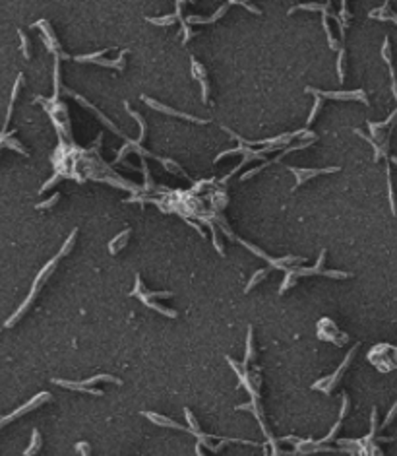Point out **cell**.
Here are the masks:
<instances>
[{
    "label": "cell",
    "mask_w": 397,
    "mask_h": 456,
    "mask_svg": "<svg viewBox=\"0 0 397 456\" xmlns=\"http://www.w3.org/2000/svg\"><path fill=\"white\" fill-rule=\"evenodd\" d=\"M58 260H60V258H58V256H54V258H50L49 262H47V264H45V266L41 268V272L37 274V278H35V282H33V288H31L29 295L25 297V301L20 305V307H18V311H16V312H14V314H12V316H10L8 320H6V324H4L6 328L14 326V324H16V322H18V320H20V318H22V316L25 314V311L29 309V305L33 303V299L37 297V293H39L41 286H43V284H45V282L49 280V276L52 274V272H54V268H56V262H58Z\"/></svg>",
    "instance_id": "1"
},
{
    "label": "cell",
    "mask_w": 397,
    "mask_h": 456,
    "mask_svg": "<svg viewBox=\"0 0 397 456\" xmlns=\"http://www.w3.org/2000/svg\"><path fill=\"white\" fill-rule=\"evenodd\" d=\"M306 94H314L318 99H339V101H360L364 105H368V97L362 90H356V92H320V90H314V88H306Z\"/></svg>",
    "instance_id": "2"
},
{
    "label": "cell",
    "mask_w": 397,
    "mask_h": 456,
    "mask_svg": "<svg viewBox=\"0 0 397 456\" xmlns=\"http://www.w3.org/2000/svg\"><path fill=\"white\" fill-rule=\"evenodd\" d=\"M356 350H358V346H354V348H353V350L349 352V354H347V357H345V361L341 363V367H339V369H337V371H335V373H333L331 377H326V379H322V381H318V383H314V384H312V388H314V390H318V388H324L322 392H326V394H330V392H331V390L335 388V384H337V381L341 379V375H343V371H345V369H347V367H349V363H351V359H353V355H354V352H356Z\"/></svg>",
    "instance_id": "3"
},
{
    "label": "cell",
    "mask_w": 397,
    "mask_h": 456,
    "mask_svg": "<svg viewBox=\"0 0 397 456\" xmlns=\"http://www.w3.org/2000/svg\"><path fill=\"white\" fill-rule=\"evenodd\" d=\"M33 27H39V29H43L41 37H43L45 45L49 47V51L52 52L56 58H68V54H66V52L60 51V43H58V39H56L54 31L50 29V24L47 22V20H39V22H35V24H33Z\"/></svg>",
    "instance_id": "4"
},
{
    "label": "cell",
    "mask_w": 397,
    "mask_h": 456,
    "mask_svg": "<svg viewBox=\"0 0 397 456\" xmlns=\"http://www.w3.org/2000/svg\"><path fill=\"white\" fill-rule=\"evenodd\" d=\"M47 400H50V394L49 392H41V394H37L35 398H31L27 404H23L22 408H18L16 411H12L10 415H4V417H0V427H4L6 423H10L12 419H16V417H22V415H25L27 411H31V409H35V408H39V406L43 404V402H47Z\"/></svg>",
    "instance_id": "5"
},
{
    "label": "cell",
    "mask_w": 397,
    "mask_h": 456,
    "mask_svg": "<svg viewBox=\"0 0 397 456\" xmlns=\"http://www.w3.org/2000/svg\"><path fill=\"white\" fill-rule=\"evenodd\" d=\"M289 171L297 177V185H295V189H298L304 181H308V179H314V177H318V175H326V173H335V171H339V167H328V169H298V167H289Z\"/></svg>",
    "instance_id": "6"
},
{
    "label": "cell",
    "mask_w": 397,
    "mask_h": 456,
    "mask_svg": "<svg viewBox=\"0 0 397 456\" xmlns=\"http://www.w3.org/2000/svg\"><path fill=\"white\" fill-rule=\"evenodd\" d=\"M144 101L148 103L151 109H157V111H161V113H165V115H173V117H178V119H186V120H192V122H199V124H207V122H209L207 119H198V117H192V115H186V113L175 111V109H171V107H167V105H163V103H159V101H153V99H149V97H144Z\"/></svg>",
    "instance_id": "7"
},
{
    "label": "cell",
    "mask_w": 397,
    "mask_h": 456,
    "mask_svg": "<svg viewBox=\"0 0 397 456\" xmlns=\"http://www.w3.org/2000/svg\"><path fill=\"white\" fill-rule=\"evenodd\" d=\"M192 60V74H194V78L198 80L199 84H201V101L207 103V94H209V84H207V72H205V68L199 64L198 60L192 56L190 58Z\"/></svg>",
    "instance_id": "8"
},
{
    "label": "cell",
    "mask_w": 397,
    "mask_h": 456,
    "mask_svg": "<svg viewBox=\"0 0 397 456\" xmlns=\"http://www.w3.org/2000/svg\"><path fill=\"white\" fill-rule=\"evenodd\" d=\"M2 132V130H0ZM2 148H10V150H16L18 153H22V155H29L27 153V150L14 138V132H2V136H0V150Z\"/></svg>",
    "instance_id": "9"
},
{
    "label": "cell",
    "mask_w": 397,
    "mask_h": 456,
    "mask_svg": "<svg viewBox=\"0 0 397 456\" xmlns=\"http://www.w3.org/2000/svg\"><path fill=\"white\" fill-rule=\"evenodd\" d=\"M52 383H54V384H60V386H64V388H70V390H78V392H86V394H93V396H103V390L84 386L82 383H70V381H60V379H54Z\"/></svg>",
    "instance_id": "10"
},
{
    "label": "cell",
    "mask_w": 397,
    "mask_h": 456,
    "mask_svg": "<svg viewBox=\"0 0 397 456\" xmlns=\"http://www.w3.org/2000/svg\"><path fill=\"white\" fill-rule=\"evenodd\" d=\"M144 415L148 417L149 421H153L155 425H163V427H173V429H180V431H188L184 425H180V423H176V421H173V419H169V417H165V415H159V413H151V411H144Z\"/></svg>",
    "instance_id": "11"
},
{
    "label": "cell",
    "mask_w": 397,
    "mask_h": 456,
    "mask_svg": "<svg viewBox=\"0 0 397 456\" xmlns=\"http://www.w3.org/2000/svg\"><path fill=\"white\" fill-rule=\"evenodd\" d=\"M229 6H231L229 2H227V4H223V6H221V8H219V10H217V12H215L211 18H198V16H188V18H186V24H211V22L219 20V18H221V16L227 12V8H229Z\"/></svg>",
    "instance_id": "12"
},
{
    "label": "cell",
    "mask_w": 397,
    "mask_h": 456,
    "mask_svg": "<svg viewBox=\"0 0 397 456\" xmlns=\"http://www.w3.org/2000/svg\"><path fill=\"white\" fill-rule=\"evenodd\" d=\"M130 233H132V229H130V227H128V229H124L122 233H118V235L109 243V253L110 254L118 253V251H120V247H124V245H126V241H128Z\"/></svg>",
    "instance_id": "13"
},
{
    "label": "cell",
    "mask_w": 397,
    "mask_h": 456,
    "mask_svg": "<svg viewBox=\"0 0 397 456\" xmlns=\"http://www.w3.org/2000/svg\"><path fill=\"white\" fill-rule=\"evenodd\" d=\"M41 445H43L41 433H39V429H33V433H31V443H29V447L25 449V453H23V456H33V455H37V451L41 449Z\"/></svg>",
    "instance_id": "14"
},
{
    "label": "cell",
    "mask_w": 397,
    "mask_h": 456,
    "mask_svg": "<svg viewBox=\"0 0 397 456\" xmlns=\"http://www.w3.org/2000/svg\"><path fill=\"white\" fill-rule=\"evenodd\" d=\"M161 163H163V167L167 169V171H171V173H175V175H178V177H184V179H188L190 181V177H188V173L178 165V163H175V161H171V159H165V157H157Z\"/></svg>",
    "instance_id": "15"
},
{
    "label": "cell",
    "mask_w": 397,
    "mask_h": 456,
    "mask_svg": "<svg viewBox=\"0 0 397 456\" xmlns=\"http://www.w3.org/2000/svg\"><path fill=\"white\" fill-rule=\"evenodd\" d=\"M126 49L118 54V58L116 60H103V58H99V60H95V64L97 66H107V68H116V70H124V54H126Z\"/></svg>",
    "instance_id": "16"
},
{
    "label": "cell",
    "mask_w": 397,
    "mask_h": 456,
    "mask_svg": "<svg viewBox=\"0 0 397 456\" xmlns=\"http://www.w3.org/2000/svg\"><path fill=\"white\" fill-rule=\"evenodd\" d=\"M101 381H109V383L120 384V379H116V377H112V375H95V377H91V379H86V381H82V384L91 388V384H97V383H101Z\"/></svg>",
    "instance_id": "17"
},
{
    "label": "cell",
    "mask_w": 397,
    "mask_h": 456,
    "mask_svg": "<svg viewBox=\"0 0 397 456\" xmlns=\"http://www.w3.org/2000/svg\"><path fill=\"white\" fill-rule=\"evenodd\" d=\"M297 274H295V268H291L289 272H287V276H285V280H283V284H281V288H279V293H285L291 286H295L297 284Z\"/></svg>",
    "instance_id": "18"
},
{
    "label": "cell",
    "mask_w": 397,
    "mask_h": 456,
    "mask_svg": "<svg viewBox=\"0 0 397 456\" xmlns=\"http://www.w3.org/2000/svg\"><path fill=\"white\" fill-rule=\"evenodd\" d=\"M178 18H176V14H171V16H161V18H148L149 24H155V25H171V24H175Z\"/></svg>",
    "instance_id": "19"
},
{
    "label": "cell",
    "mask_w": 397,
    "mask_h": 456,
    "mask_svg": "<svg viewBox=\"0 0 397 456\" xmlns=\"http://www.w3.org/2000/svg\"><path fill=\"white\" fill-rule=\"evenodd\" d=\"M76 235H78V229H74V231L70 233V237L66 239V243H64L62 249H60V253L56 254L58 258H62V256H66V254L70 253V249H72V245H74V241H76Z\"/></svg>",
    "instance_id": "20"
},
{
    "label": "cell",
    "mask_w": 397,
    "mask_h": 456,
    "mask_svg": "<svg viewBox=\"0 0 397 456\" xmlns=\"http://www.w3.org/2000/svg\"><path fill=\"white\" fill-rule=\"evenodd\" d=\"M254 330H252V326L248 328V342H246V355H244V365L248 363V361H252V357H254Z\"/></svg>",
    "instance_id": "21"
},
{
    "label": "cell",
    "mask_w": 397,
    "mask_h": 456,
    "mask_svg": "<svg viewBox=\"0 0 397 456\" xmlns=\"http://www.w3.org/2000/svg\"><path fill=\"white\" fill-rule=\"evenodd\" d=\"M265 276H267V270H258V272L252 276V280H250L248 284H246V288H244V293H248L250 289H252L254 286H258V284H260V280H264Z\"/></svg>",
    "instance_id": "22"
},
{
    "label": "cell",
    "mask_w": 397,
    "mask_h": 456,
    "mask_svg": "<svg viewBox=\"0 0 397 456\" xmlns=\"http://www.w3.org/2000/svg\"><path fill=\"white\" fill-rule=\"evenodd\" d=\"M107 51L109 49H103V51H99V52H93V54H84V56H76V62H95V60H99L101 56L103 54H107Z\"/></svg>",
    "instance_id": "23"
},
{
    "label": "cell",
    "mask_w": 397,
    "mask_h": 456,
    "mask_svg": "<svg viewBox=\"0 0 397 456\" xmlns=\"http://www.w3.org/2000/svg\"><path fill=\"white\" fill-rule=\"evenodd\" d=\"M18 33H20V39H22V52H23V56H25V58H31V52H29V39H27V35H25L22 29H18Z\"/></svg>",
    "instance_id": "24"
},
{
    "label": "cell",
    "mask_w": 397,
    "mask_h": 456,
    "mask_svg": "<svg viewBox=\"0 0 397 456\" xmlns=\"http://www.w3.org/2000/svg\"><path fill=\"white\" fill-rule=\"evenodd\" d=\"M58 200H60V192H54V194L50 196L49 200H45V202L37 204V208H39V210H43V208H52V206L58 202Z\"/></svg>",
    "instance_id": "25"
},
{
    "label": "cell",
    "mask_w": 397,
    "mask_h": 456,
    "mask_svg": "<svg viewBox=\"0 0 397 456\" xmlns=\"http://www.w3.org/2000/svg\"><path fill=\"white\" fill-rule=\"evenodd\" d=\"M343 56H345V51L341 49V51H339V58H337V74H339V82H343V76H345V72H343Z\"/></svg>",
    "instance_id": "26"
},
{
    "label": "cell",
    "mask_w": 397,
    "mask_h": 456,
    "mask_svg": "<svg viewBox=\"0 0 397 456\" xmlns=\"http://www.w3.org/2000/svg\"><path fill=\"white\" fill-rule=\"evenodd\" d=\"M320 105H322V99H316L314 107H312V113H310V117H308V120H306V124H310V122L314 120V117H316V115H318V111H320Z\"/></svg>",
    "instance_id": "27"
},
{
    "label": "cell",
    "mask_w": 397,
    "mask_h": 456,
    "mask_svg": "<svg viewBox=\"0 0 397 456\" xmlns=\"http://www.w3.org/2000/svg\"><path fill=\"white\" fill-rule=\"evenodd\" d=\"M76 451H80V455L82 456L91 455V453H89V445H88V443H78V445H76Z\"/></svg>",
    "instance_id": "28"
},
{
    "label": "cell",
    "mask_w": 397,
    "mask_h": 456,
    "mask_svg": "<svg viewBox=\"0 0 397 456\" xmlns=\"http://www.w3.org/2000/svg\"><path fill=\"white\" fill-rule=\"evenodd\" d=\"M396 413H397V402H396V406H394V408L390 409V413H388V417H386V421L382 423V427H386V425H390V423H392V419L396 417Z\"/></svg>",
    "instance_id": "29"
},
{
    "label": "cell",
    "mask_w": 397,
    "mask_h": 456,
    "mask_svg": "<svg viewBox=\"0 0 397 456\" xmlns=\"http://www.w3.org/2000/svg\"><path fill=\"white\" fill-rule=\"evenodd\" d=\"M196 455H198V456H205V455H203V453H201V449H199V445H198V447H196Z\"/></svg>",
    "instance_id": "30"
},
{
    "label": "cell",
    "mask_w": 397,
    "mask_h": 456,
    "mask_svg": "<svg viewBox=\"0 0 397 456\" xmlns=\"http://www.w3.org/2000/svg\"><path fill=\"white\" fill-rule=\"evenodd\" d=\"M0 136H2V132H0Z\"/></svg>",
    "instance_id": "31"
}]
</instances>
